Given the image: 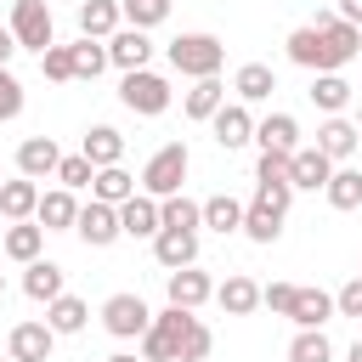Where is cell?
Returning <instances> with one entry per match:
<instances>
[{
  "instance_id": "46",
  "label": "cell",
  "mask_w": 362,
  "mask_h": 362,
  "mask_svg": "<svg viewBox=\"0 0 362 362\" xmlns=\"http://www.w3.org/2000/svg\"><path fill=\"white\" fill-rule=\"evenodd\" d=\"M11 51H23V45H17V34H11V28H0V68L11 62Z\"/></svg>"
},
{
  "instance_id": "35",
  "label": "cell",
  "mask_w": 362,
  "mask_h": 362,
  "mask_svg": "<svg viewBox=\"0 0 362 362\" xmlns=\"http://www.w3.org/2000/svg\"><path fill=\"white\" fill-rule=\"evenodd\" d=\"M288 362H334L328 334H322V328H300V334L288 339Z\"/></svg>"
},
{
  "instance_id": "40",
  "label": "cell",
  "mask_w": 362,
  "mask_h": 362,
  "mask_svg": "<svg viewBox=\"0 0 362 362\" xmlns=\"http://www.w3.org/2000/svg\"><path fill=\"white\" fill-rule=\"evenodd\" d=\"M124 6V23L130 28H158L170 17V0H119Z\"/></svg>"
},
{
  "instance_id": "6",
  "label": "cell",
  "mask_w": 362,
  "mask_h": 362,
  "mask_svg": "<svg viewBox=\"0 0 362 362\" xmlns=\"http://www.w3.org/2000/svg\"><path fill=\"white\" fill-rule=\"evenodd\" d=\"M102 328H107L113 339H141V334L153 328V311H147L141 294H107V300H102Z\"/></svg>"
},
{
  "instance_id": "23",
  "label": "cell",
  "mask_w": 362,
  "mask_h": 362,
  "mask_svg": "<svg viewBox=\"0 0 362 362\" xmlns=\"http://www.w3.org/2000/svg\"><path fill=\"white\" fill-rule=\"evenodd\" d=\"M209 294H215L209 272H198V266H181V272H170V305H187V311H198Z\"/></svg>"
},
{
  "instance_id": "47",
  "label": "cell",
  "mask_w": 362,
  "mask_h": 362,
  "mask_svg": "<svg viewBox=\"0 0 362 362\" xmlns=\"http://www.w3.org/2000/svg\"><path fill=\"white\" fill-rule=\"evenodd\" d=\"M339 17H345V23H356V28H362V0H339Z\"/></svg>"
},
{
  "instance_id": "24",
  "label": "cell",
  "mask_w": 362,
  "mask_h": 362,
  "mask_svg": "<svg viewBox=\"0 0 362 362\" xmlns=\"http://www.w3.org/2000/svg\"><path fill=\"white\" fill-rule=\"evenodd\" d=\"M34 209H40V181H28V175L0 181V215L6 221H34Z\"/></svg>"
},
{
  "instance_id": "41",
  "label": "cell",
  "mask_w": 362,
  "mask_h": 362,
  "mask_svg": "<svg viewBox=\"0 0 362 362\" xmlns=\"http://www.w3.org/2000/svg\"><path fill=\"white\" fill-rule=\"evenodd\" d=\"M40 74H45L51 85H68V79H74V45H51V51H40Z\"/></svg>"
},
{
  "instance_id": "4",
  "label": "cell",
  "mask_w": 362,
  "mask_h": 362,
  "mask_svg": "<svg viewBox=\"0 0 362 362\" xmlns=\"http://www.w3.org/2000/svg\"><path fill=\"white\" fill-rule=\"evenodd\" d=\"M187 164H192L187 141H164V147L147 158V170H141V192H153V198H170V192H181V181H187Z\"/></svg>"
},
{
  "instance_id": "22",
  "label": "cell",
  "mask_w": 362,
  "mask_h": 362,
  "mask_svg": "<svg viewBox=\"0 0 362 362\" xmlns=\"http://www.w3.org/2000/svg\"><path fill=\"white\" fill-rule=\"evenodd\" d=\"M317 147H322V153H328V158L339 164V158H351V153L362 147V130H356L351 119H339V113H328V119H322V130H317Z\"/></svg>"
},
{
  "instance_id": "30",
  "label": "cell",
  "mask_w": 362,
  "mask_h": 362,
  "mask_svg": "<svg viewBox=\"0 0 362 362\" xmlns=\"http://www.w3.org/2000/svg\"><path fill=\"white\" fill-rule=\"evenodd\" d=\"M90 198H102V204H124V198H136V175H130L124 164H107V170H96Z\"/></svg>"
},
{
  "instance_id": "32",
  "label": "cell",
  "mask_w": 362,
  "mask_h": 362,
  "mask_svg": "<svg viewBox=\"0 0 362 362\" xmlns=\"http://www.w3.org/2000/svg\"><path fill=\"white\" fill-rule=\"evenodd\" d=\"M288 317H294V328H322V322L334 317V294H322V288H300Z\"/></svg>"
},
{
  "instance_id": "9",
  "label": "cell",
  "mask_w": 362,
  "mask_h": 362,
  "mask_svg": "<svg viewBox=\"0 0 362 362\" xmlns=\"http://www.w3.org/2000/svg\"><path fill=\"white\" fill-rule=\"evenodd\" d=\"M209 130H215V147H221V153H238V147H249V141H255L249 102H226V107L209 119Z\"/></svg>"
},
{
  "instance_id": "42",
  "label": "cell",
  "mask_w": 362,
  "mask_h": 362,
  "mask_svg": "<svg viewBox=\"0 0 362 362\" xmlns=\"http://www.w3.org/2000/svg\"><path fill=\"white\" fill-rule=\"evenodd\" d=\"M17 113H23V85L11 68H0V124H11Z\"/></svg>"
},
{
  "instance_id": "31",
  "label": "cell",
  "mask_w": 362,
  "mask_h": 362,
  "mask_svg": "<svg viewBox=\"0 0 362 362\" xmlns=\"http://www.w3.org/2000/svg\"><path fill=\"white\" fill-rule=\"evenodd\" d=\"M204 226L209 232H243V204L232 198V192H215V198H204Z\"/></svg>"
},
{
  "instance_id": "43",
  "label": "cell",
  "mask_w": 362,
  "mask_h": 362,
  "mask_svg": "<svg viewBox=\"0 0 362 362\" xmlns=\"http://www.w3.org/2000/svg\"><path fill=\"white\" fill-rule=\"evenodd\" d=\"M294 294H300V283H266L260 288V305H272L277 317H288L294 311Z\"/></svg>"
},
{
  "instance_id": "26",
  "label": "cell",
  "mask_w": 362,
  "mask_h": 362,
  "mask_svg": "<svg viewBox=\"0 0 362 362\" xmlns=\"http://www.w3.org/2000/svg\"><path fill=\"white\" fill-rule=\"evenodd\" d=\"M221 107H226V85H221V74H209V79H192V90H187L181 113H187V119H215Z\"/></svg>"
},
{
  "instance_id": "5",
  "label": "cell",
  "mask_w": 362,
  "mask_h": 362,
  "mask_svg": "<svg viewBox=\"0 0 362 362\" xmlns=\"http://www.w3.org/2000/svg\"><path fill=\"white\" fill-rule=\"evenodd\" d=\"M11 34H17L23 51H51V45H57L51 0H11Z\"/></svg>"
},
{
  "instance_id": "36",
  "label": "cell",
  "mask_w": 362,
  "mask_h": 362,
  "mask_svg": "<svg viewBox=\"0 0 362 362\" xmlns=\"http://www.w3.org/2000/svg\"><path fill=\"white\" fill-rule=\"evenodd\" d=\"M311 102H317L322 113H339V107L351 102V85H345L339 74H317V79H311Z\"/></svg>"
},
{
  "instance_id": "20",
  "label": "cell",
  "mask_w": 362,
  "mask_h": 362,
  "mask_svg": "<svg viewBox=\"0 0 362 362\" xmlns=\"http://www.w3.org/2000/svg\"><path fill=\"white\" fill-rule=\"evenodd\" d=\"M0 249H6L17 266H28V260H40V249H45V226H40V221H11V226L0 232Z\"/></svg>"
},
{
  "instance_id": "49",
  "label": "cell",
  "mask_w": 362,
  "mask_h": 362,
  "mask_svg": "<svg viewBox=\"0 0 362 362\" xmlns=\"http://www.w3.org/2000/svg\"><path fill=\"white\" fill-rule=\"evenodd\" d=\"M107 362H136V356H130V351H119V356H107Z\"/></svg>"
},
{
  "instance_id": "18",
  "label": "cell",
  "mask_w": 362,
  "mask_h": 362,
  "mask_svg": "<svg viewBox=\"0 0 362 362\" xmlns=\"http://www.w3.org/2000/svg\"><path fill=\"white\" fill-rule=\"evenodd\" d=\"M255 141H260V153H300V124H294V113H266V119L255 124Z\"/></svg>"
},
{
  "instance_id": "7",
  "label": "cell",
  "mask_w": 362,
  "mask_h": 362,
  "mask_svg": "<svg viewBox=\"0 0 362 362\" xmlns=\"http://www.w3.org/2000/svg\"><path fill=\"white\" fill-rule=\"evenodd\" d=\"M74 232H79L90 249H107V243H119V238H124V226H119V204H102V198L79 204V221H74Z\"/></svg>"
},
{
  "instance_id": "51",
  "label": "cell",
  "mask_w": 362,
  "mask_h": 362,
  "mask_svg": "<svg viewBox=\"0 0 362 362\" xmlns=\"http://www.w3.org/2000/svg\"><path fill=\"white\" fill-rule=\"evenodd\" d=\"M0 362H17V356H0Z\"/></svg>"
},
{
  "instance_id": "52",
  "label": "cell",
  "mask_w": 362,
  "mask_h": 362,
  "mask_svg": "<svg viewBox=\"0 0 362 362\" xmlns=\"http://www.w3.org/2000/svg\"><path fill=\"white\" fill-rule=\"evenodd\" d=\"M356 130H362V124H356Z\"/></svg>"
},
{
  "instance_id": "25",
  "label": "cell",
  "mask_w": 362,
  "mask_h": 362,
  "mask_svg": "<svg viewBox=\"0 0 362 362\" xmlns=\"http://www.w3.org/2000/svg\"><path fill=\"white\" fill-rule=\"evenodd\" d=\"M119 17H124L119 0H85L79 6V34L85 40H113L119 34Z\"/></svg>"
},
{
  "instance_id": "10",
  "label": "cell",
  "mask_w": 362,
  "mask_h": 362,
  "mask_svg": "<svg viewBox=\"0 0 362 362\" xmlns=\"http://www.w3.org/2000/svg\"><path fill=\"white\" fill-rule=\"evenodd\" d=\"M153 260H158L164 272L198 266V232H187V226H158V238H153Z\"/></svg>"
},
{
  "instance_id": "39",
  "label": "cell",
  "mask_w": 362,
  "mask_h": 362,
  "mask_svg": "<svg viewBox=\"0 0 362 362\" xmlns=\"http://www.w3.org/2000/svg\"><path fill=\"white\" fill-rule=\"evenodd\" d=\"M96 181V164L85 158V153H68L62 164H57V187H68V192H79V187H90Z\"/></svg>"
},
{
  "instance_id": "50",
  "label": "cell",
  "mask_w": 362,
  "mask_h": 362,
  "mask_svg": "<svg viewBox=\"0 0 362 362\" xmlns=\"http://www.w3.org/2000/svg\"><path fill=\"white\" fill-rule=\"evenodd\" d=\"M0 294H6V272H0Z\"/></svg>"
},
{
  "instance_id": "45",
  "label": "cell",
  "mask_w": 362,
  "mask_h": 362,
  "mask_svg": "<svg viewBox=\"0 0 362 362\" xmlns=\"http://www.w3.org/2000/svg\"><path fill=\"white\" fill-rule=\"evenodd\" d=\"M334 311H339V317H356V322H362V272H356V277H351V283H345V288L334 294Z\"/></svg>"
},
{
  "instance_id": "33",
  "label": "cell",
  "mask_w": 362,
  "mask_h": 362,
  "mask_svg": "<svg viewBox=\"0 0 362 362\" xmlns=\"http://www.w3.org/2000/svg\"><path fill=\"white\" fill-rule=\"evenodd\" d=\"M85 317H90V311H85V300H79V294H57V300L45 305V322H51L57 334H79V328H85Z\"/></svg>"
},
{
  "instance_id": "1",
  "label": "cell",
  "mask_w": 362,
  "mask_h": 362,
  "mask_svg": "<svg viewBox=\"0 0 362 362\" xmlns=\"http://www.w3.org/2000/svg\"><path fill=\"white\" fill-rule=\"evenodd\" d=\"M192 311L187 305H170V311H158L153 317V328L141 334V362H181V351H187V339H192Z\"/></svg>"
},
{
  "instance_id": "44",
  "label": "cell",
  "mask_w": 362,
  "mask_h": 362,
  "mask_svg": "<svg viewBox=\"0 0 362 362\" xmlns=\"http://www.w3.org/2000/svg\"><path fill=\"white\" fill-rule=\"evenodd\" d=\"M255 181H294L288 175V153H260L255 158Z\"/></svg>"
},
{
  "instance_id": "37",
  "label": "cell",
  "mask_w": 362,
  "mask_h": 362,
  "mask_svg": "<svg viewBox=\"0 0 362 362\" xmlns=\"http://www.w3.org/2000/svg\"><path fill=\"white\" fill-rule=\"evenodd\" d=\"M158 209H164V226H187V232L204 226V204H192V198H181V192L158 198Z\"/></svg>"
},
{
  "instance_id": "38",
  "label": "cell",
  "mask_w": 362,
  "mask_h": 362,
  "mask_svg": "<svg viewBox=\"0 0 362 362\" xmlns=\"http://www.w3.org/2000/svg\"><path fill=\"white\" fill-rule=\"evenodd\" d=\"M107 68V45L102 40H79L74 45V79H96Z\"/></svg>"
},
{
  "instance_id": "8",
  "label": "cell",
  "mask_w": 362,
  "mask_h": 362,
  "mask_svg": "<svg viewBox=\"0 0 362 362\" xmlns=\"http://www.w3.org/2000/svg\"><path fill=\"white\" fill-rule=\"evenodd\" d=\"M317 28H322V45H328V68L339 74V68L362 51V28H356V23H345L339 11H317Z\"/></svg>"
},
{
  "instance_id": "27",
  "label": "cell",
  "mask_w": 362,
  "mask_h": 362,
  "mask_svg": "<svg viewBox=\"0 0 362 362\" xmlns=\"http://www.w3.org/2000/svg\"><path fill=\"white\" fill-rule=\"evenodd\" d=\"M79 153H85L96 170H107V164H119V158H124V136H119L113 124H90V130H85V141H79Z\"/></svg>"
},
{
  "instance_id": "21",
  "label": "cell",
  "mask_w": 362,
  "mask_h": 362,
  "mask_svg": "<svg viewBox=\"0 0 362 362\" xmlns=\"http://www.w3.org/2000/svg\"><path fill=\"white\" fill-rule=\"evenodd\" d=\"M23 294H28L34 305H51L57 294H68V288H62V266H57V260H28V266H23Z\"/></svg>"
},
{
  "instance_id": "2",
  "label": "cell",
  "mask_w": 362,
  "mask_h": 362,
  "mask_svg": "<svg viewBox=\"0 0 362 362\" xmlns=\"http://www.w3.org/2000/svg\"><path fill=\"white\" fill-rule=\"evenodd\" d=\"M221 62H226V45L215 34H181V40H170V68L187 74V79H209V74H221Z\"/></svg>"
},
{
  "instance_id": "14",
  "label": "cell",
  "mask_w": 362,
  "mask_h": 362,
  "mask_svg": "<svg viewBox=\"0 0 362 362\" xmlns=\"http://www.w3.org/2000/svg\"><path fill=\"white\" fill-rule=\"evenodd\" d=\"M57 164H62V153H57V141H51V136H28V141L17 147V175H28V181L57 175Z\"/></svg>"
},
{
  "instance_id": "34",
  "label": "cell",
  "mask_w": 362,
  "mask_h": 362,
  "mask_svg": "<svg viewBox=\"0 0 362 362\" xmlns=\"http://www.w3.org/2000/svg\"><path fill=\"white\" fill-rule=\"evenodd\" d=\"M322 192H328L334 209H356V204H362V170H339V164H334V175H328Z\"/></svg>"
},
{
  "instance_id": "3",
  "label": "cell",
  "mask_w": 362,
  "mask_h": 362,
  "mask_svg": "<svg viewBox=\"0 0 362 362\" xmlns=\"http://www.w3.org/2000/svg\"><path fill=\"white\" fill-rule=\"evenodd\" d=\"M119 102H124L130 113H141V119H158V113L170 107V79L153 74V68H130V74L119 79Z\"/></svg>"
},
{
  "instance_id": "48",
  "label": "cell",
  "mask_w": 362,
  "mask_h": 362,
  "mask_svg": "<svg viewBox=\"0 0 362 362\" xmlns=\"http://www.w3.org/2000/svg\"><path fill=\"white\" fill-rule=\"evenodd\" d=\"M345 362H362V339H356V345H351V356H345Z\"/></svg>"
},
{
  "instance_id": "12",
  "label": "cell",
  "mask_w": 362,
  "mask_h": 362,
  "mask_svg": "<svg viewBox=\"0 0 362 362\" xmlns=\"http://www.w3.org/2000/svg\"><path fill=\"white\" fill-rule=\"evenodd\" d=\"M119 226H124V238H158V226H164L158 198H153V192L124 198V204H119Z\"/></svg>"
},
{
  "instance_id": "28",
  "label": "cell",
  "mask_w": 362,
  "mask_h": 362,
  "mask_svg": "<svg viewBox=\"0 0 362 362\" xmlns=\"http://www.w3.org/2000/svg\"><path fill=\"white\" fill-rule=\"evenodd\" d=\"M215 300H221V311H226V317H249V311L260 305V283H255V277H243V272H232V277L215 288Z\"/></svg>"
},
{
  "instance_id": "15",
  "label": "cell",
  "mask_w": 362,
  "mask_h": 362,
  "mask_svg": "<svg viewBox=\"0 0 362 362\" xmlns=\"http://www.w3.org/2000/svg\"><path fill=\"white\" fill-rule=\"evenodd\" d=\"M288 175H294V192H300V187H305V192H317V187H328L334 158H328L322 147H300V153H288Z\"/></svg>"
},
{
  "instance_id": "17",
  "label": "cell",
  "mask_w": 362,
  "mask_h": 362,
  "mask_svg": "<svg viewBox=\"0 0 362 362\" xmlns=\"http://www.w3.org/2000/svg\"><path fill=\"white\" fill-rule=\"evenodd\" d=\"M288 62H300V68H311V74H334V68H328V45H322V28H317V23H305V28H294V34H288Z\"/></svg>"
},
{
  "instance_id": "19",
  "label": "cell",
  "mask_w": 362,
  "mask_h": 362,
  "mask_svg": "<svg viewBox=\"0 0 362 362\" xmlns=\"http://www.w3.org/2000/svg\"><path fill=\"white\" fill-rule=\"evenodd\" d=\"M34 221H40L45 232H74V221H79V204H74V192H68V187H51V192H40V209H34Z\"/></svg>"
},
{
  "instance_id": "11",
  "label": "cell",
  "mask_w": 362,
  "mask_h": 362,
  "mask_svg": "<svg viewBox=\"0 0 362 362\" xmlns=\"http://www.w3.org/2000/svg\"><path fill=\"white\" fill-rule=\"evenodd\" d=\"M51 351H57L51 322H17L11 339H6V356H17V362H51Z\"/></svg>"
},
{
  "instance_id": "29",
  "label": "cell",
  "mask_w": 362,
  "mask_h": 362,
  "mask_svg": "<svg viewBox=\"0 0 362 362\" xmlns=\"http://www.w3.org/2000/svg\"><path fill=\"white\" fill-rule=\"evenodd\" d=\"M232 90H238V102H266V96L277 90V74H272L266 62H243V68L232 74Z\"/></svg>"
},
{
  "instance_id": "16",
  "label": "cell",
  "mask_w": 362,
  "mask_h": 362,
  "mask_svg": "<svg viewBox=\"0 0 362 362\" xmlns=\"http://www.w3.org/2000/svg\"><path fill=\"white\" fill-rule=\"evenodd\" d=\"M147 57H153V40H147V28H119L113 40H107V62L113 68H147Z\"/></svg>"
},
{
  "instance_id": "13",
  "label": "cell",
  "mask_w": 362,
  "mask_h": 362,
  "mask_svg": "<svg viewBox=\"0 0 362 362\" xmlns=\"http://www.w3.org/2000/svg\"><path fill=\"white\" fill-rule=\"evenodd\" d=\"M283 215H288V209H277L272 198L255 192V204H243V238H249V243H277V238H283Z\"/></svg>"
}]
</instances>
